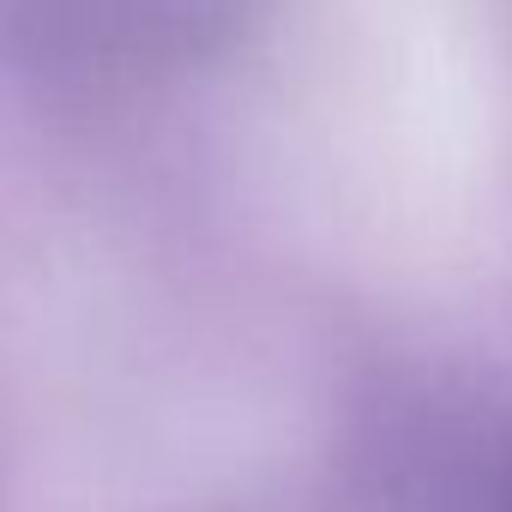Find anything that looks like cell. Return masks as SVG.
<instances>
[{"label":"cell","instance_id":"1","mask_svg":"<svg viewBox=\"0 0 512 512\" xmlns=\"http://www.w3.org/2000/svg\"><path fill=\"white\" fill-rule=\"evenodd\" d=\"M25 37L79 67H175L229 49L260 0H13Z\"/></svg>","mask_w":512,"mask_h":512}]
</instances>
